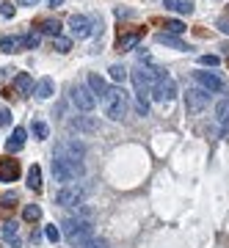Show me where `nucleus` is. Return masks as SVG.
I'll use <instances>...</instances> for the list:
<instances>
[{"label":"nucleus","instance_id":"obj_1","mask_svg":"<svg viewBox=\"0 0 229 248\" xmlns=\"http://www.w3.org/2000/svg\"><path fill=\"white\" fill-rule=\"evenodd\" d=\"M160 75H163V69H158V66H144V63H138V66L132 69V86H135L138 113L141 116L149 113V102H147V97L152 94V86L160 80Z\"/></svg>","mask_w":229,"mask_h":248},{"label":"nucleus","instance_id":"obj_2","mask_svg":"<svg viewBox=\"0 0 229 248\" xmlns=\"http://www.w3.org/2000/svg\"><path fill=\"white\" fill-rule=\"evenodd\" d=\"M64 237L66 243L75 248H83L88 240H94V223H91V213L88 210H80L78 218L69 215L66 221H64Z\"/></svg>","mask_w":229,"mask_h":248},{"label":"nucleus","instance_id":"obj_3","mask_svg":"<svg viewBox=\"0 0 229 248\" xmlns=\"http://www.w3.org/2000/svg\"><path fill=\"white\" fill-rule=\"evenodd\" d=\"M53 177L61 185H72V182H78L83 177V163L80 160H72V157H64V155H55L53 157Z\"/></svg>","mask_w":229,"mask_h":248},{"label":"nucleus","instance_id":"obj_4","mask_svg":"<svg viewBox=\"0 0 229 248\" xmlns=\"http://www.w3.org/2000/svg\"><path fill=\"white\" fill-rule=\"evenodd\" d=\"M102 110L114 122H122L124 116H127V94H124L122 86H111L108 89V94L102 97Z\"/></svg>","mask_w":229,"mask_h":248},{"label":"nucleus","instance_id":"obj_5","mask_svg":"<svg viewBox=\"0 0 229 248\" xmlns=\"http://www.w3.org/2000/svg\"><path fill=\"white\" fill-rule=\"evenodd\" d=\"M152 97L158 99V102H171V99L177 97V83H174V78H171L168 72H163L160 80L152 86Z\"/></svg>","mask_w":229,"mask_h":248},{"label":"nucleus","instance_id":"obj_6","mask_svg":"<svg viewBox=\"0 0 229 248\" xmlns=\"http://www.w3.org/2000/svg\"><path fill=\"white\" fill-rule=\"evenodd\" d=\"M210 105V91H204V89H191L185 94V108H188V113H202L204 108Z\"/></svg>","mask_w":229,"mask_h":248},{"label":"nucleus","instance_id":"obj_7","mask_svg":"<svg viewBox=\"0 0 229 248\" xmlns=\"http://www.w3.org/2000/svg\"><path fill=\"white\" fill-rule=\"evenodd\" d=\"M141 39H144V28L122 31L119 39H116V50H119V53H130V50H135V47L141 45Z\"/></svg>","mask_w":229,"mask_h":248},{"label":"nucleus","instance_id":"obj_8","mask_svg":"<svg viewBox=\"0 0 229 248\" xmlns=\"http://www.w3.org/2000/svg\"><path fill=\"white\" fill-rule=\"evenodd\" d=\"M72 105L80 108V110H94V105H97V99H94V94H91V89H86V86H75L72 89Z\"/></svg>","mask_w":229,"mask_h":248},{"label":"nucleus","instance_id":"obj_9","mask_svg":"<svg viewBox=\"0 0 229 248\" xmlns=\"http://www.w3.org/2000/svg\"><path fill=\"white\" fill-rule=\"evenodd\" d=\"M83 202V190L78 185H66L64 190L55 193V204H61V207H78Z\"/></svg>","mask_w":229,"mask_h":248},{"label":"nucleus","instance_id":"obj_10","mask_svg":"<svg viewBox=\"0 0 229 248\" xmlns=\"http://www.w3.org/2000/svg\"><path fill=\"white\" fill-rule=\"evenodd\" d=\"M69 31H72L75 39H86V36H91L94 25H91V19H88L86 14H72L69 17Z\"/></svg>","mask_w":229,"mask_h":248},{"label":"nucleus","instance_id":"obj_11","mask_svg":"<svg viewBox=\"0 0 229 248\" xmlns=\"http://www.w3.org/2000/svg\"><path fill=\"white\" fill-rule=\"evenodd\" d=\"M196 83H199L204 91H210V94L224 91V80H221L215 72H196Z\"/></svg>","mask_w":229,"mask_h":248},{"label":"nucleus","instance_id":"obj_12","mask_svg":"<svg viewBox=\"0 0 229 248\" xmlns=\"http://www.w3.org/2000/svg\"><path fill=\"white\" fill-rule=\"evenodd\" d=\"M19 179V163L11 157H0V182H17Z\"/></svg>","mask_w":229,"mask_h":248},{"label":"nucleus","instance_id":"obj_13","mask_svg":"<svg viewBox=\"0 0 229 248\" xmlns=\"http://www.w3.org/2000/svg\"><path fill=\"white\" fill-rule=\"evenodd\" d=\"M83 143L78 141H61L58 146H55V155H64V157H72V160H80L83 157Z\"/></svg>","mask_w":229,"mask_h":248},{"label":"nucleus","instance_id":"obj_14","mask_svg":"<svg viewBox=\"0 0 229 248\" xmlns=\"http://www.w3.org/2000/svg\"><path fill=\"white\" fill-rule=\"evenodd\" d=\"M0 234H3V240H6V243H11V248L22 246V240H19V223L6 221L3 226H0Z\"/></svg>","mask_w":229,"mask_h":248},{"label":"nucleus","instance_id":"obj_15","mask_svg":"<svg viewBox=\"0 0 229 248\" xmlns=\"http://www.w3.org/2000/svg\"><path fill=\"white\" fill-rule=\"evenodd\" d=\"M14 89H17L22 97L33 94V80H31V75H28V72H19L17 78H14Z\"/></svg>","mask_w":229,"mask_h":248},{"label":"nucleus","instance_id":"obj_16","mask_svg":"<svg viewBox=\"0 0 229 248\" xmlns=\"http://www.w3.org/2000/svg\"><path fill=\"white\" fill-rule=\"evenodd\" d=\"M25 138H28V133L22 130V127H17L14 133H11V138L6 141V149H9V155L11 152H19L22 146H25Z\"/></svg>","mask_w":229,"mask_h":248},{"label":"nucleus","instance_id":"obj_17","mask_svg":"<svg viewBox=\"0 0 229 248\" xmlns=\"http://www.w3.org/2000/svg\"><path fill=\"white\" fill-rule=\"evenodd\" d=\"M88 89H91V94H97V97L102 99L108 94V89H111V86H108L99 75H94V72H91V75H88Z\"/></svg>","mask_w":229,"mask_h":248},{"label":"nucleus","instance_id":"obj_18","mask_svg":"<svg viewBox=\"0 0 229 248\" xmlns=\"http://www.w3.org/2000/svg\"><path fill=\"white\" fill-rule=\"evenodd\" d=\"M163 6L177 14H191L194 11V0H163Z\"/></svg>","mask_w":229,"mask_h":248},{"label":"nucleus","instance_id":"obj_19","mask_svg":"<svg viewBox=\"0 0 229 248\" xmlns=\"http://www.w3.org/2000/svg\"><path fill=\"white\" fill-rule=\"evenodd\" d=\"M36 28H39V33H47V36H53V39L61 33V22L58 19H39Z\"/></svg>","mask_w":229,"mask_h":248},{"label":"nucleus","instance_id":"obj_20","mask_svg":"<svg viewBox=\"0 0 229 248\" xmlns=\"http://www.w3.org/2000/svg\"><path fill=\"white\" fill-rule=\"evenodd\" d=\"M53 91H55L53 80H50V78H42V80H39V86H36L33 94H36L39 99H50V97H53Z\"/></svg>","mask_w":229,"mask_h":248},{"label":"nucleus","instance_id":"obj_21","mask_svg":"<svg viewBox=\"0 0 229 248\" xmlns=\"http://www.w3.org/2000/svg\"><path fill=\"white\" fill-rule=\"evenodd\" d=\"M215 119H218V124L229 127V97H224L218 105H215Z\"/></svg>","mask_w":229,"mask_h":248},{"label":"nucleus","instance_id":"obj_22","mask_svg":"<svg viewBox=\"0 0 229 248\" xmlns=\"http://www.w3.org/2000/svg\"><path fill=\"white\" fill-rule=\"evenodd\" d=\"M28 187L36 190V193L42 190V169L39 166H31V171H28Z\"/></svg>","mask_w":229,"mask_h":248},{"label":"nucleus","instance_id":"obj_23","mask_svg":"<svg viewBox=\"0 0 229 248\" xmlns=\"http://www.w3.org/2000/svg\"><path fill=\"white\" fill-rule=\"evenodd\" d=\"M19 47H22V39H17V36H3L0 39V50L3 53H17Z\"/></svg>","mask_w":229,"mask_h":248},{"label":"nucleus","instance_id":"obj_24","mask_svg":"<svg viewBox=\"0 0 229 248\" xmlns=\"http://www.w3.org/2000/svg\"><path fill=\"white\" fill-rule=\"evenodd\" d=\"M158 45H166V47H174V50H188L174 33H158Z\"/></svg>","mask_w":229,"mask_h":248},{"label":"nucleus","instance_id":"obj_25","mask_svg":"<svg viewBox=\"0 0 229 248\" xmlns=\"http://www.w3.org/2000/svg\"><path fill=\"white\" fill-rule=\"evenodd\" d=\"M22 218H25V223H36L42 218V207L39 204H28L25 210H22Z\"/></svg>","mask_w":229,"mask_h":248},{"label":"nucleus","instance_id":"obj_26","mask_svg":"<svg viewBox=\"0 0 229 248\" xmlns=\"http://www.w3.org/2000/svg\"><path fill=\"white\" fill-rule=\"evenodd\" d=\"M69 127H72V130H86V133H91L97 124H94V122H86V119H80V116H78V119H72Z\"/></svg>","mask_w":229,"mask_h":248},{"label":"nucleus","instance_id":"obj_27","mask_svg":"<svg viewBox=\"0 0 229 248\" xmlns=\"http://www.w3.org/2000/svg\"><path fill=\"white\" fill-rule=\"evenodd\" d=\"M53 50H58V53H69L72 42H69V39H64V36H55V39H53Z\"/></svg>","mask_w":229,"mask_h":248},{"label":"nucleus","instance_id":"obj_28","mask_svg":"<svg viewBox=\"0 0 229 248\" xmlns=\"http://www.w3.org/2000/svg\"><path fill=\"white\" fill-rule=\"evenodd\" d=\"M31 133H33L36 138H39V141H44L50 130H47V124H44V122H33V124H31Z\"/></svg>","mask_w":229,"mask_h":248},{"label":"nucleus","instance_id":"obj_29","mask_svg":"<svg viewBox=\"0 0 229 248\" xmlns=\"http://www.w3.org/2000/svg\"><path fill=\"white\" fill-rule=\"evenodd\" d=\"M108 72H111V78H114L116 83H124V78H127V69H124V66H119V63H114Z\"/></svg>","mask_w":229,"mask_h":248},{"label":"nucleus","instance_id":"obj_30","mask_svg":"<svg viewBox=\"0 0 229 248\" xmlns=\"http://www.w3.org/2000/svg\"><path fill=\"white\" fill-rule=\"evenodd\" d=\"M168 31V33H182V31H185V25H182V22H180V19H166V25H163Z\"/></svg>","mask_w":229,"mask_h":248},{"label":"nucleus","instance_id":"obj_31","mask_svg":"<svg viewBox=\"0 0 229 248\" xmlns=\"http://www.w3.org/2000/svg\"><path fill=\"white\" fill-rule=\"evenodd\" d=\"M22 47H25V50H36V47H39V33L22 36Z\"/></svg>","mask_w":229,"mask_h":248},{"label":"nucleus","instance_id":"obj_32","mask_svg":"<svg viewBox=\"0 0 229 248\" xmlns=\"http://www.w3.org/2000/svg\"><path fill=\"white\" fill-rule=\"evenodd\" d=\"M14 207H17V196L14 193H6L0 199V210H14Z\"/></svg>","mask_w":229,"mask_h":248},{"label":"nucleus","instance_id":"obj_33","mask_svg":"<svg viewBox=\"0 0 229 248\" xmlns=\"http://www.w3.org/2000/svg\"><path fill=\"white\" fill-rule=\"evenodd\" d=\"M218 55H199V63H202V66H218Z\"/></svg>","mask_w":229,"mask_h":248},{"label":"nucleus","instance_id":"obj_34","mask_svg":"<svg viewBox=\"0 0 229 248\" xmlns=\"http://www.w3.org/2000/svg\"><path fill=\"white\" fill-rule=\"evenodd\" d=\"M44 234H47V240H50V243H58V240H61V232L55 229V226H47V232H44Z\"/></svg>","mask_w":229,"mask_h":248},{"label":"nucleus","instance_id":"obj_35","mask_svg":"<svg viewBox=\"0 0 229 248\" xmlns=\"http://www.w3.org/2000/svg\"><path fill=\"white\" fill-rule=\"evenodd\" d=\"M0 124H3V127H11V110H9V108H3V110H0Z\"/></svg>","mask_w":229,"mask_h":248},{"label":"nucleus","instance_id":"obj_36","mask_svg":"<svg viewBox=\"0 0 229 248\" xmlns=\"http://www.w3.org/2000/svg\"><path fill=\"white\" fill-rule=\"evenodd\" d=\"M0 14H3V17H14V6H11V0H9V3H3V6H0Z\"/></svg>","mask_w":229,"mask_h":248},{"label":"nucleus","instance_id":"obj_37","mask_svg":"<svg viewBox=\"0 0 229 248\" xmlns=\"http://www.w3.org/2000/svg\"><path fill=\"white\" fill-rule=\"evenodd\" d=\"M83 248H108V243H105V240H97V237H94V240H88Z\"/></svg>","mask_w":229,"mask_h":248},{"label":"nucleus","instance_id":"obj_38","mask_svg":"<svg viewBox=\"0 0 229 248\" xmlns=\"http://www.w3.org/2000/svg\"><path fill=\"white\" fill-rule=\"evenodd\" d=\"M218 31L229 33V17H221V19H218Z\"/></svg>","mask_w":229,"mask_h":248},{"label":"nucleus","instance_id":"obj_39","mask_svg":"<svg viewBox=\"0 0 229 248\" xmlns=\"http://www.w3.org/2000/svg\"><path fill=\"white\" fill-rule=\"evenodd\" d=\"M39 0H17V6H36Z\"/></svg>","mask_w":229,"mask_h":248},{"label":"nucleus","instance_id":"obj_40","mask_svg":"<svg viewBox=\"0 0 229 248\" xmlns=\"http://www.w3.org/2000/svg\"><path fill=\"white\" fill-rule=\"evenodd\" d=\"M64 0H50V6H61Z\"/></svg>","mask_w":229,"mask_h":248},{"label":"nucleus","instance_id":"obj_41","mask_svg":"<svg viewBox=\"0 0 229 248\" xmlns=\"http://www.w3.org/2000/svg\"><path fill=\"white\" fill-rule=\"evenodd\" d=\"M0 248H3V246H0Z\"/></svg>","mask_w":229,"mask_h":248}]
</instances>
